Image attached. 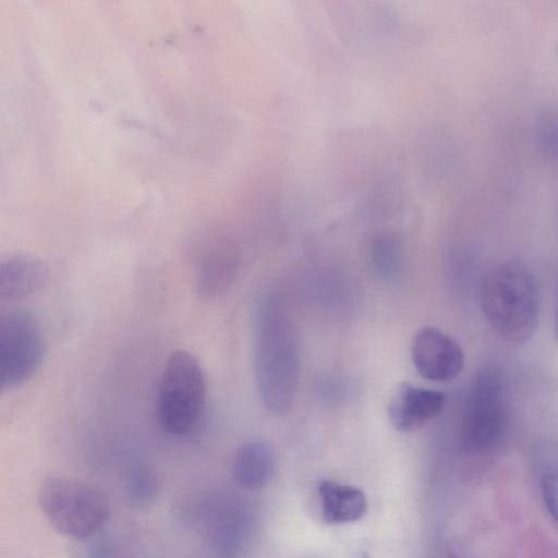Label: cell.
<instances>
[{
    "label": "cell",
    "mask_w": 558,
    "mask_h": 558,
    "mask_svg": "<svg viewBox=\"0 0 558 558\" xmlns=\"http://www.w3.org/2000/svg\"><path fill=\"white\" fill-rule=\"evenodd\" d=\"M126 494L135 505H147L155 499L159 489L156 474L145 466L133 469L126 480Z\"/></svg>",
    "instance_id": "5bb4252c"
},
{
    "label": "cell",
    "mask_w": 558,
    "mask_h": 558,
    "mask_svg": "<svg viewBox=\"0 0 558 558\" xmlns=\"http://www.w3.org/2000/svg\"><path fill=\"white\" fill-rule=\"evenodd\" d=\"M254 368L264 407L275 414L289 412L300 377L298 339L290 317L270 304L259 308L256 316Z\"/></svg>",
    "instance_id": "6da1fadb"
},
{
    "label": "cell",
    "mask_w": 558,
    "mask_h": 558,
    "mask_svg": "<svg viewBox=\"0 0 558 558\" xmlns=\"http://www.w3.org/2000/svg\"><path fill=\"white\" fill-rule=\"evenodd\" d=\"M541 490L548 513L558 523V471L553 470L543 474Z\"/></svg>",
    "instance_id": "2e32d148"
},
{
    "label": "cell",
    "mask_w": 558,
    "mask_h": 558,
    "mask_svg": "<svg viewBox=\"0 0 558 558\" xmlns=\"http://www.w3.org/2000/svg\"><path fill=\"white\" fill-rule=\"evenodd\" d=\"M46 342L40 324L24 310L0 315V387L11 389L29 380L43 364Z\"/></svg>",
    "instance_id": "8992f818"
},
{
    "label": "cell",
    "mask_w": 558,
    "mask_h": 558,
    "mask_svg": "<svg viewBox=\"0 0 558 558\" xmlns=\"http://www.w3.org/2000/svg\"><path fill=\"white\" fill-rule=\"evenodd\" d=\"M275 471V457L268 444L251 440L234 453L231 473L241 487L256 489L266 485Z\"/></svg>",
    "instance_id": "30bf717a"
},
{
    "label": "cell",
    "mask_w": 558,
    "mask_h": 558,
    "mask_svg": "<svg viewBox=\"0 0 558 558\" xmlns=\"http://www.w3.org/2000/svg\"><path fill=\"white\" fill-rule=\"evenodd\" d=\"M534 137L544 155L558 158V108H548L538 114Z\"/></svg>",
    "instance_id": "9a60e30c"
},
{
    "label": "cell",
    "mask_w": 558,
    "mask_h": 558,
    "mask_svg": "<svg viewBox=\"0 0 558 558\" xmlns=\"http://www.w3.org/2000/svg\"><path fill=\"white\" fill-rule=\"evenodd\" d=\"M49 278L47 266L27 255H14L0 264V300L14 302L41 291Z\"/></svg>",
    "instance_id": "9c48e42d"
},
{
    "label": "cell",
    "mask_w": 558,
    "mask_h": 558,
    "mask_svg": "<svg viewBox=\"0 0 558 558\" xmlns=\"http://www.w3.org/2000/svg\"><path fill=\"white\" fill-rule=\"evenodd\" d=\"M206 379L197 357L175 350L165 362L159 378L156 414L161 428L175 436L190 434L206 404Z\"/></svg>",
    "instance_id": "3957f363"
},
{
    "label": "cell",
    "mask_w": 558,
    "mask_h": 558,
    "mask_svg": "<svg viewBox=\"0 0 558 558\" xmlns=\"http://www.w3.org/2000/svg\"><path fill=\"white\" fill-rule=\"evenodd\" d=\"M207 533L211 546L222 556H233L242 546L244 523L239 510L222 505L207 514Z\"/></svg>",
    "instance_id": "7c38bea8"
},
{
    "label": "cell",
    "mask_w": 558,
    "mask_h": 558,
    "mask_svg": "<svg viewBox=\"0 0 558 558\" xmlns=\"http://www.w3.org/2000/svg\"><path fill=\"white\" fill-rule=\"evenodd\" d=\"M238 263L228 252H215L201 264L196 275V287L204 298H213L223 292L236 275Z\"/></svg>",
    "instance_id": "4fadbf2b"
},
{
    "label": "cell",
    "mask_w": 558,
    "mask_h": 558,
    "mask_svg": "<svg viewBox=\"0 0 558 558\" xmlns=\"http://www.w3.org/2000/svg\"><path fill=\"white\" fill-rule=\"evenodd\" d=\"M446 403V393L401 384L388 404V418L395 429L414 432L440 414Z\"/></svg>",
    "instance_id": "ba28073f"
},
{
    "label": "cell",
    "mask_w": 558,
    "mask_h": 558,
    "mask_svg": "<svg viewBox=\"0 0 558 558\" xmlns=\"http://www.w3.org/2000/svg\"><path fill=\"white\" fill-rule=\"evenodd\" d=\"M483 313L505 340L523 344L534 335L539 317V293L531 270L519 260L495 265L480 291Z\"/></svg>",
    "instance_id": "7a4b0ae2"
},
{
    "label": "cell",
    "mask_w": 558,
    "mask_h": 558,
    "mask_svg": "<svg viewBox=\"0 0 558 558\" xmlns=\"http://www.w3.org/2000/svg\"><path fill=\"white\" fill-rule=\"evenodd\" d=\"M47 521L59 533L83 539L95 534L109 517V501L99 488L80 481L50 477L38 493Z\"/></svg>",
    "instance_id": "277c9868"
},
{
    "label": "cell",
    "mask_w": 558,
    "mask_h": 558,
    "mask_svg": "<svg viewBox=\"0 0 558 558\" xmlns=\"http://www.w3.org/2000/svg\"><path fill=\"white\" fill-rule=\"evenodd\" d=\"M411 357L417 373L433 381H448L463 369L464 355L459 343L444 331L424 327L415 335Z\"/></svg>",
    "instance_id": "52a82bcc"
},
{
    "label": "cell",
    "mask_w": 558,
    "mask_h": 558,
    "mask_svg": "<svg viewBox=\"0 0 558 558\" xmlns=\"http://www.w3.org/2000/svg\"><path fill=\"white\" fill-rule=\"evenodd\" d=\"M508 414L502 374L494 366L478 369L472 379L464 409L463 447L473 453L492 450L505 434Z\"/></svg>",
    "instance_id": "5b68a950"
},
{
    "label": "cell",
    "mask_w": 558,
    "mask_h": 558,
    "mask_svg": "<svg viewBox=\"0 0 558 558\" xmlns=\"http://www.w3.org/2000/svg\"><path fill=\"white\" fill-rule=\"evenodd\" d=\"M555 330H556V337L558 339V292H557L556 311H555Z\"/></svg>",
    "instance_id": "e0dca14e"
},
{
    "label": "cell",
    "mask_w": 558,
    "mask_h": 558,
    "mask_svg": "<svg viewBox=\"0 0 558 558\" xmlns=\"http://www.w3.org/2000/svg\"><path fill=\"white\" fill-rule=\"evenodd\" d=\"M322 513L330 523H348L359 520L366 511L367 502L362 490L332 481L318 486Z\"/></svg>",
    "instance_id": "8fae6325"
}]
</instances>
